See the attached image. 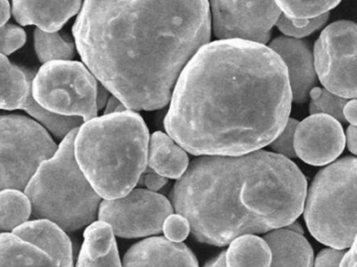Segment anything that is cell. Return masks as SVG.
Here are the masks:
<instances>
[{"label":"cell","mask_w":357,"mask_h":267,"mask_svg":"<svg viewBox=\"0 0 357 267\" xmlns=\"http://www.w3.org/2000/svg\"><path fill=\"white\" fill-rule=\"evenodd\" d=\"M283 60L242 39L208 43L177 79L167 133L193 155H240L268 146L291 109Z\"/></svg>","instance_id":"obj_1"},{"label":"cell","mask_w":357,"mask_h":267,"mask_svg":"<svg viewBox=\"0 0 357 267\" xmlns=\"http://www.w3.org/2000/svg\"><path fill=\"white\" fill-rule=\"evenodd\" d=\"M208 0H85L74 28L83 62L129 110L162 109L211 40Z\"/></svg>","instance_id":"obj_2"},{"label":"cell","mask_w":357,"mask_h":267,"mask_svg":"<svg viewBox=\"0 0 357 267\" xmlns=\"http://www.w3.org/2000/svg\"><path fill=\"white\" fill-rule=\"evenodd\" d=\"M306 195V177L290 158L259 149L199 155L170 200L197 241L225 246L245 234L287 227L302 214Z\"/></svg>","instance_id":"obj_3"},{"label":"cell","mask_w":357,"mask_h":267,"mask_svg":"<svg viewBox=\"0 0 357 267\" xmlns=\"http://www.w3.org/2000/svg\"><path fill=\"white\" fill-rule=\"evenodd\" d=\"M149 130L143 118L127 109L81 125L74 142L77 162L91 187L105 199L135 189L147 167Z\"/></svg>","instance_id":"obj_4"},{"label":"cell","mask_w":357,"mask_h":267,"mask_svg":"<svg viewBox=\"0 0 357 267\" xmlns=\"http://www.w3.org/2000/svg\"><path fill=\"white\" fill-rule=\"evenodd\" d=\"M78 128L70 131L49 160L37 169L24 189L32 214L74 231L93 222L101 196L91 187L77 162L74 142Z\"/></svg>","instance_id":"obj_5"},{"label":"cell","mask_w":357,"mask_h":267,"mask_svg":"<svg viewBox=\"0 0 357 267\" xmlns=\"http://www.w3.org/2000/svg\"><path fill=\"white\" fill-rule=\"evenodd\" d=\"M356 158L348 156L313 179L303 211L309 231L321 243L344 250L356 241Z\"/></svg>","instance_id":"obj_6"},{"label":"cell","mask_w":357,"mask_h":267,"mask_svg":"<svg viewBox=\"0 0 357 267\" xmlns=\"http://www.w3.org/2000/svg\"><path fill=\"white\" fill-rule=\"evenodd\" d=\"M58 146L47 129L24 116H0V191L24 190Z\"/></svg>","instance_id":"obj_7"},{"label":"cell","mask_w":357,"mask_h":267,"mask_svg":"<svg viewBox=\"0 0 357 267\" xmlns=\"http://www.w3.org/2000/svg\"><path fill=\"white\" fill-rule=\"evenodd\" d=\"M98 82L82 63L47 62L32 80L33 99L45 109L89 121L98 116Z\"/></svg>","instance_id":"obj_8"},{"label":"cell","mask_w":357,"mask_h":267,"mask_svg":"<svg viewBox=\"0 0 357 267\" xmlns=\"http://www.w3.org/2000/svg\"><path fill=\"white\" fill-rule=\"evenodd\" d=\"M356 37L354 22H334L321 32L313 51L315 73L326 89L346 99H355Z\"/></svg>","instance_id":"obj_9"},{"label":"cell","mask_w":357,"mask_h":267,"mask_svg":"<svg viewBox=\"0 0 357 267\" xmlns=\"http://www.w3.org/2000/svg\"><path fill=\"white\" fill-rule=\"evenodd\" d=\"M98 211L100 220L107 222L114 235L139 238L162 233L165 220L174 208L160 194L132 189L123 197L104 200Z\"/></svg>","instance_id":"obj_10"},{"label":"cell","mask_w":357,"mask_h":267,"mask_svg":"<svg viewBox=\"0 0 357 267\" xmlns=\"http://www.w3.org/2000/svg\"><path fill=\"white\" fill-rule=\"evenodd\" d=\"M215 36L266 45L281 15L275 0H210Z\"/></svg>","instance_id":"obj_11"},{"label":"cell","mask_w":357,"mask_h":267,"mask_svg":"<svg viewBox=\"0 0 357 267\" xmlns=\"http://www.w3.org/2000/svg\"><path fill=\"white\" fill-rule=\"evenodd\" d=\"M344 144L342 124L328 114H311L298 123L294 132L296 156L312 166L334 162L344 151Z\"/></svg>","instance_id":"obj_12"},{"label":"cell","mask_w":357,"mask_h":267,"mask_svg":"<svg viewBox=\"0 0 357 267\" xmlns=\"http://www.w3.org/2000/svg\"><path fill=\"white\" fill-rule=\"evenodd\" d=\"M268 47L281 57L287 68L292 101L304 104L309 91L317 85V77L308 43L294 37H278Z\"/></svg>","instance_id":"obj_13"},{"label":"cell","mask_w":357,"mask_h":267,"mask_svg":"<svg viewBox=\"0 0 357 267\" xmlns=\"http://www.w3.org/2000/svg\"><path fill=\"white\" fill-rule=\"evenodd\" d=\"M82 0H13V15L22 26L57 32L79 13Z\"/></svg>","instance_id":"obj_14"},{"label":"cell","mask_w":357,"mask_h":267,"mask_svg":"<svg viewBox=\"0 0 357 267\" xmlns=\"http://www.w3.org/2000/svg\"><path fill=\"white\" fill-rule=\"evenodd\" d=\"M124 266H198L192 250L181 242L152 237L133 245L125 254Z\"/></svg>","instance_id":"obj_15"},{"label":"cell","mask_w":357,"mask_h":267,"mask_svg":"<svg viewBox=\"0 0 357 267\" xmlns=\"http://www.w3.org/2000/svg\"><path fill=\"white\" fill-rule=\"evenodd\" d=\"M13 233L40 248L53 259L56 266H73L72 242L57 223L39 219L22 223Z\"/></svg>","instance_id":"obj_16"},{"label":"cell","mask_w":357,"mask_h":267,"mask_svg":"<svg viewBox=\"0 0 357 267\" xmlns=\"http://www.w3.org/2000/svg\"><path fill=\"white\" fill-rule=\"evenodd\" d=\"M264 240L271 250V266H313L312 247L303 234L278 227L267 231Z\"/></svg>","instance_id":"obj_17"},{"label":"cell","mask_w":357,"mask_h":267,"mask_svg":"<svg viewBox=\"0 0 357 267\" xmlns=\"http://www.w3.org/2000/svg\"><path fill=\"white\" fill-rule=\"evenodd\" d=\"M78 266H121L118 246L112 227L105 221L91 222L84 231V242Z\"/></svg>","instance_id":"obj_18"},{"label":"cell","mask_w":357,"mask_h":267,"mask_svg":"<svg viewBox=\"0 0 357 267\" xmlns=\"http://www.w3.org/2000/svg\"><path fill=\"white\" fill-rule=\"evenodd\" d=\"M147 164L162 176L178 179L189 166V158L170 135L158 131L150 139Z\"/></svg>","instance_id":"obj_19"},{"label":"cell","mask_w":357,"mask_h":267,"mask_svg":"<svg viewBox=\"0 0 357 267\" xmlns=\"http://www.w3.org/2000/svg\"><path fill=\"white\" fill-rule=\"evenodd\" d=\"M32 78L0 54V109H22L32 93Z\"/></svg>","instance_id":"obj_20"},{"label":"cell","mask_w":357,"mask_h":267,"mask_svg":"<svg viewBox=\"0 0 357 267\" xmlns=\"http://www.w3.org/2000/svg\"><path fill=\"white\" fill-rule=\"evenodd\" d=\"M0 266H56L47 256L34 244L14 233L0 234Z\"/></svg>","instance_id":"obj_21"},{"label":"cell","mask_w":357,"mask_h":267,"mask_svg":"<svg viewBox=\"0 0 357 267\" xmlns=\"http://www.w3.org/2000/svg\"><path fill=\"white\" fill-rule=\"evenodd\" d=\"M227 250V266H271V254L262 238L245 234L235 238Z\"/></svg>","instance_id":"obj_22"},{"label":"cell","mask_w":357,"mask_h":267,"mask_svg":"<svg viewBox=\"0 0 357 267\" xmlns=\"http://www.w3.org/2000/svg\"><path fill=\"white\" fill-rule=\"evenodd\" d=\"M32 214L30 199L22 190L0 191V229L11 231L26 222Z\"/></svg>","instance_id":"obj_23"},{"label":"cell","mask_w":357,"mask_h":267,"mask_svg":"<svg viewBox=\"0 0 357 267\" xmlns=\"http://www.w3.org/2000/svg\"><path fill=\"white\" fill-rule=\"evenodd\" d=\"M34 40L35 51L41 63L55 60H70L75 56V43L66 34L36 29Z\"/></svg>","instance_id":"obj_24"},{"label":"cell","mask_w":357,"mask_h":267,"mask_svg":"<svg viewBox=\"0 0 357 267\" xmlns=\"http://www.w3.org/2000/svg\"><path fill=\"white\" fill-rule=\"evenodd\" d=\"M22 109L26 110L33 118L36 119L45 129L51 131L57 139H63L70 131L79 128L83 124L84 120L78 116H62L49 112L41 107L31 93L29 99L26 100Z\"/></svg>","instance_id":"obj_25"},{"label":"cell","mask_w":357,"mask_h":267,"mask_svg":"<svg viewBox=\"0 0 357 267\" xmlns=\"http://www.w3.org/2000/svg\"><path fill=\"white\" fill-rule=\"evenodd\" d=\"M284 15L311 20L335 8L340 0H275Z\"/></svg>","instance_id":"obj_26"},{"label":"cell","mask_w":357,"mask_h":267,"mask_svg":"<svg viewBox=\"0 0 357 267\" xmlns=\"http://www.w3.org/2000/svg\"><path fill=\"white\" fill-rule=\"evenodd\" d=\"M328 18H329V12L311 18V20L289 18L284 14H281L275 22V26L286 36L303 38V37L309 36L315 31L321 29L328 22Z\"/></svg>","instance_id":"obj_27"},{"label":"cell","mask_w":357,"mask_h":267,"mask_svg":"<svg viewBox=\"0 0 357 267\" xmlns=\"http://www.w3.org/2000/svg\"><path fill=\"white\" fill-rule=\"evenodd\" d=\"M349 99H346V98L334 95V93L328 91L327 89H321L319 97L311 101L309 110H310L311 114H328V116H331L332 118L337 120L340 124H344L347 121L344 119V114H342V110H344V106L346 105Z\"/></svg>","instance_id":"obj_28"},{"label":"cell","mask_w":357,"mask_h":267,"mask_svg":"<svg viewBox=\"0 0 357 267\" xmlns=\"http://www.w3.org/2000/svg\"><path fill=\"white\" fill-rule=\"evenodd\" d=\"M298 122L294 119H288L287 123L284 126L283 130L280 135L269 144L271 149L275 153L281 154L287 158H296V150H294V132H296V127Z\"/></svg>","instance_id":"obj_29"},{"label":"cell","mask_w":357,"mask_h":267,"mask_svg":"<svg viewBox=\"0 0 357 267\" xmlns=\"http://www.w3.org/2000/svg\"><path fill=\"white\" fill-rule=\"evenodd\" d=\"M26 32L14 24H5L0 28V54L11 55L24 47L26 43Z\"/></svg>","instance_id":"obj_30"},{"label":"cell","mask_w":357,"mask_h":267,"mask_svg":"<svg viewBox=\"0 0 357 267\" xmlns=\"http://www.w3.org/2000/svg\"><path fill=\"white\" fill-rule=\"evenodd\" d=\"M162 231L169 240L175 242L183 241L189 236V222L181 215H169L162 224Z\"/></svg>","instance_id":"obj_31"},{"label":"cell","mask_w":357,"mask_h":267,"mask_svg":"<svg viewBox=\"0 0 357 267\" xmlns=\"http://www.w3.org/2000/svg\"><path fill=\"white\" fill-rule=\"evenodd\" d=\"M344 250L340 248H327L317 254L313 265L317 267H337L344 256Z\"/></svg>","instance_id":"obj_32"},{"label":"cell","mask_w":357,"mask_h":267,"mask_svg":"<svg viewBox=\"0 0 357 267\" xmlns=\"http://www.w3.org/2000/svg\"><path fill=\"white\" fill-rule=\"evenodd\" d=\"M167 183H168L167 177L162 176V175L156 173L155 171H150V172H148L147 174L145 175V185L150 191H158V190L162 189Z\"/></svg>","instance_id":"obj_33"},{"label":"cell","mask_w":357,"mask_h":267,"mask_svg":"<svg viewBox=\"0 0 357 267\" xmlns=\"http://www.w3.org/2000/svg\"><path fill=\"white\" fill-rule=\"evenodd\" d=\"M344 119L347 122L350 123L351 125H355L356 126L357 123V102L356 100L352 99L351 101H348L346 105L344 106V110H342Z\"/></svg>","instance_id":"obj_34"},{"label":"cell","mask_w":357,"mask_h":267,"mask_svg":"<svg viewBox=\"0 0 357 267\" xmlns=\"http://www.w3.org/2000/svg\"><path fill=\"white\" fill-rule=\"evenodd\" d=\"M357 254H356V241L353 242L352 245L349 247V252H344L340 261V266H356Z\"/></svg>","instance_id":"obj_35"},{"label":"cell","mask_w":357,"mask_h":267,"mask_svg":"<svg viewBox=\"0 0 357 267\" xmlns=\"http://www.w3.org/2000/svg\"><path fill=\"white\" fill-rule=\"evenodd\" d=\"M106 104H107V105H106L105 114H116V112H122L128 109L116 96L109 97Z\"/></svg>","instance_id":"obj_36"},{"label":"cell","mask_w":357,"mask_h":267,"mask_svg":"<svg viewBox=\"0 0 357 267\" xmlns=\"http://www.w3.org/2000/svg\"><path fill=\"white\" fill-rule=\"evenodd\" d=\"M344 139H347L349 150L355 155V154L357 153V130L355 125H351V126L347 129Z\"/></svg>","instance_id":"obj_37"},{"label":"cell","mask_w":357,"mask_h":267,"mask_svg":"<svg viewBox=\"0 0 357 267\" xmlns=\"http://www.w3.org/2000/svg\"><path fill=\"white\" fill-rule=\"evenodd\" d=\"M11 16L9 0H0V28L7 24Z\"/></svg>","instance_id":"obj_38"},{"label":"cell","mask_w":357,"mask_h":267,"mask_svg":"<svg viewBox=\"0 0 357 267\" xmlns=\"http://www.w3.org/2000/svg\"><path fill=\"white\" fill-rule=\"evenodd\" d=\"M108 99H109V91L106 89L105 86H100L98 85V91H97V108L98 110L103 108L104 106L107 103Z\"/></svg>","instance_id":"obj_39"},{"label":"cell","mask_w":357,"mask_h":267,"mask_svg":"<svg viewBox=\"0 0 357 267\" xmlns=\"http://www.w3.org/2000/svg\"><path fill=\"white\" fill-rule=\"evenodd\" d=\"M206 266H227V252H222L213 260V262L206 263Z\"/></svg>","instance_id":"obj_40"},{"label":"cell","mask_w":357,"mask_h":267,"mask_svg":"<svg viewBox=\"0 0 357 267\" xmlns=\"http://www.w3.org/2000/svg\"><path fill=\"white\" fill-rule=\"evenodd\" d=\"M286 227H287V229H291V231H296V233L303 234L302 227H301L300 223L296 222V221L290 223V224H288Z\"/></svg>","instance_id":"obj_41"}]
</instances>
